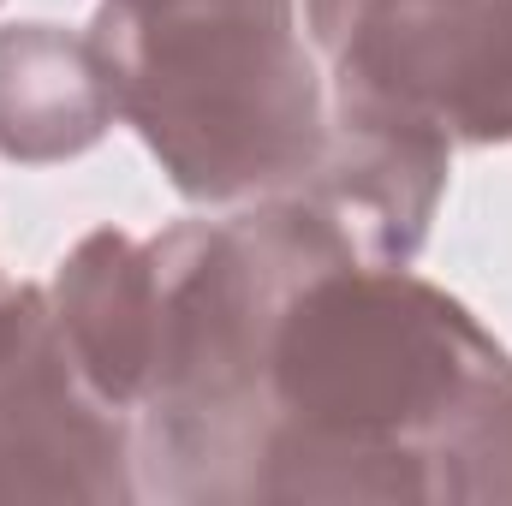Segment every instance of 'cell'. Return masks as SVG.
<instances>
[{"label": "cell", "instance_id": "6da1fadb", "mask_svg": "<svg viewBox=\"0 0 512 506\" xmlns=\"http://www.w3.org/2000/svg\"><path fill=\"white\" fill-rule=\"evenodd\" d=\"M90 42L120 120L185 203L286 191L328 131L298 0H96Z\"/></svg>", "mask_w": 512, "mask_h": 506}, {"label": "cell", "instance_id": "ba28073f", "mask_svg": "<svg viewBox=\"0 0 512 506\" xmlns=\"http://www.w3.org/2000/svg\"><path fill=\"white\" fill-rule=\"evenodd\" d=\"M120 120L90 30L6 24L0 30V161L54 167L96 149Z\"/></svg>", "mask_w": 512, "mask_h": 506}, {"label": "cell", "instance_id": "52a82bcc", "mask_svg": "<svg viewBox=\"0 0 512 506\" xmlns=\"http://www.w3.org/2000/svg\"><path fill=\"white\" fill-rule=\"evenodd\" d=\"M48 304L78 376L96 387V399L137 417L155 370V310H161L149 239H131L114 227L84 233L60 256L48 280Z\"/></svg>", "mask_w": 512, "mask_h": 506}, {"label": "cell", "instance_id": "7a4b0ae2", "mask_svg": "<svg viewBox=\"0 0 512 506\" xmlns=\"http://www.w3.org/2000/svg\"><path fill=\"white\" fill-rule=\"evenodd\" d=\"M155 256V370L137 405L143 459L167 501H251L268 435V346L286 298L340 245L292 203L256 197L227 221H179Z\"/></svg>", "mask_w": 512, "mask_h": 506}, {"label": "cell", "instance_id": "8992f818", "mask_svg": "<svg viewBox=\"0 0 512 506\" xmlns=\"http://www.w3.org/2000/svg\"><path fill=\"white\" fill-rule=\"evenodd\" d=\"M453 143L423 126L328 114L310 167L274 191L292 197L358 268H411L447 197Z\"/></svg>", "mask_w": 512, "mask_h": 506}, {"label": "cell", "instance_id": "5b68a950", "mask_svg": "<svg viewBox=\"0 0 512 506\" xmlns=\"http://www.w3.org/2000/svg\"><path fill=\"white\" fill-rule=\"evenodd\" d=\"M131 417L78 376L48 286H0V506L137 501Z\"/></svg>", "mask_w": 512, "mask_h": 506}, {"label": "cell", "instance_id": "277c9868", "mask_svg": "<svg viewBox=\"0 0 512 506\" xmlns=\"http://www.w3.org/2000/svg\"><path fill=\"white\" fill-rule=\"evenodd\" d=\"M328 114L512 143V0H304Z\"/></svg>", "mask_w": 512, "mask_h": 506}, {"label": "cell", "instance_id": "9c48e42d", "mask_svg": "<svg viewBox=\"0 0 512 506\" xmlns=\"http://www.w3.org/2000/svg\"><path fill=\"white\" fill-rule=\"evenodd\" d=\"M435 501L512 506V387L435 447Z\"/></svg>", "mask_w": 512, "mask_h": 506}, {"label": "cell", "instance_id": "3957f363", "mask_svg": "<svg viewBox=\"0 0 512 506\" xmlns=\"http://www.w3.org/2000/svg\"><path fill=\"white\" fill-rule=\"evenodd\" d=\"M507 387V346L453 292L411 268L334 262L274 322L268 429L435 453Z\"/></svg>", "mask_w": 512, "mask_h": 506}]
</instances>
